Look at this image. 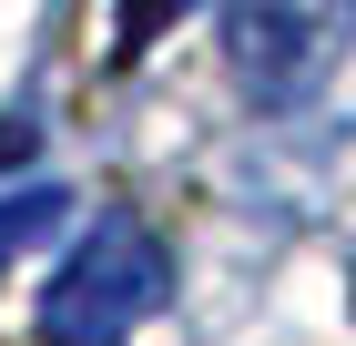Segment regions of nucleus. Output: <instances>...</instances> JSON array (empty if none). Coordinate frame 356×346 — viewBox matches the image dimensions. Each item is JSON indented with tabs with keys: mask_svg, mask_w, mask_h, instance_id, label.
Masks as SVG:
<instances>
[{
	"mask_svg": "<svg viewBox=\"0 0 356 346\" xmlns=\"http://www.w3.org/2000/svg\"><path fill=\"white\" fill-rule=\"evenodd\" d=\"M173 295V255L133 204H102L82 224V244L41 285V336L51 346H133V326H153V306Z\"/></svg>",
	"mask_w": 356,
	"mask_h": 346,
	"instance_id": "nucleus-1",
	"label": "nucleus"
},
{
	"mask_svg": "<svg viewBox=\"0 0 356 346\" xmlns=\"http://www.w3.org/2000/svg\"><path fill=\"white\" fill-rule=\"evenodd\" d=\"M356 0H224V72L254 112H296L346 61Z\"/></svg>",
	"mask_w": 356,
	"mask_h": 346,
	"instance_id": "nucleus-2",
	"label": "nucleus"
},
{
	"mask_svg": "<svg viewBox=\"0 0 356 346\" xmlns=\"http://www.w3.org/2000/svg\"><path fill=\"white\" fill-rule=\"evenodd\" d=\"M61 224H72V204H61V194H10V204H0V265H10L31 235H61Z\"/></svg>",
	"mask_w": 356,
	"mask_h": 346,
	"instance_id": "nucleus-3",
	"label": "nucleus"
},
{
	"mask_svg": "<svg viewBox=\"0 0 356 346\" xmlns=\"http://www.w3.org/2000/svg\"><path fill=\"white\" fill-rule=\"evenodd\" d=\"M173 21H184V0H122V31H112V52L133 61L143 41H153V31H173Z\"/></svg>",
	"mask_w": 356,
	"mask_h": 346,
	"instance_id": "nucleus-4",
	"label": "nucleus"
},
{
	"mask_svg": "<svg viewBox=\"0 0 356 346\" xmlns=\"http://www.w3.org/2000/svg\"><path fill=\"white\" fill-rule=\"evenodd\" d=\"M31 143H41V133H31L21 112H10V123H0V173H10V163H31Z\"/></svg>",
	"mask_w": 356,
	"mask_h": 346,
	"instance_id": "nucleus-5",
	"label": "nucleus"
}]
</instances>
